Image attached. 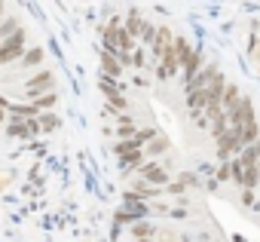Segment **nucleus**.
<instances>
[{"label":"nucleus","instance_id":"cd10ccee","mask_svg":"<svg viewBox=\"0 0 260 242\" xmlns=\"http://www.w3.org/2000/svg\"><path fill=\"white\" fill-rule=\"evenodd\" d=\"M0 16H4V0H0Z\"/></svg>","mask_w":260,"mask_h":242},{"label":"nucleus","instance_id":"5701e85b","mask_svg":"<svg viewBox=\"0 0 260 242\" xmlns=\"http://www.w3.org/2000/svg\"><path fill=\"white\" fill-rule=\"evenodd\" d=\"M230 178V169H226V163L223 166H217V181H226Z\"/></svg>","mask_w":260,"mask_h":242},{"label":"nucleus","instance_id":"20e7f679","mask_svg":"<svg viewBox=\"0 0 260 242\" xmlns=\"http://www.w3.org/2000/svg\"><path fill=\"white\" fill-rule=\"evenodd\" d=\"M178 68H181V65H178V55H175V49L169 46V49L159 55V68H156V74H159V80H169Z\"/></svg>","mask_w":260,"mask_h":242},{"label":"nucleus","instance_id":"423d86ee","mask_svg":"<svg viewBox=\"0 0 260 242\" xmlns=\"http://www.w3.org/2000/svg\"><path fill=\"white\" fill-rule=\"evenodd\" d=\"M141 178H144L147 184H169V172H166L162 166H156V163L141 166Z\"/></svg>","mask_w":260,"mask_h":242},{"label":"nucleus","instance_id":"b1692460","mask_svg":"<svg viewBox=\"0 0 260 242\" xmlns=\"http://www.w3.org/2000/svg\"><path fill=\"white\" fill-rule=\"evenodd\" d=\"M184 190H187V187H184V184H181V181H175V184H169V193H178V196H181V193H184Z\"/></svg>","mask_w":260,"mask_h":242},{"label":"nucleus","instance_id":"a878e982","mask_svg":"<svg viewBox=\"0 0 260 242\" xmlns=\"http://www.w3.org/2000/svg\"><path fill=\"white\" fill-rule=\"evenodd\" d=\"M7 184H10V175H0V190H4Z\"/></svg>","mask_w":260,"mask_h":242},{"label":"nucleus","instance_id":"f3484780","mask_svg":"<svg viewBox=\"0 0 260 242\" xmlns=\"http://www.w3.org/2000/svg\"><path fill=\"white\" fill-rule=\"evenodd\" d=\"M166 150H169V141L162 135H153V141H147V154L156 157V154H166Z\"/></svg>","mask_w":260,"mask_h":242},{"label":"nucleus","instance_id":"a211bd4d","mask_svg":"<svg viewBox=\"0 0 260 242\" xmlns=\"http://www.w3.org/2000/svg\"><path fill=\"white\" fill-rule=\"evenodd\" d=\"M40 62H43V49H40V46L28 49V52H25V58H22V65H25V68H31V65H40Z\"/></svg>","mask_w":260,"mask_h":242},{"label":"nucleus","instance_id":"0eeeda50","mask_svg":"<svg viewBox=\"0 0 260 242\" xmlns=\"http://www.w3.org/2000/svg\"><path fill=\"white\" fill-rule=\"evenodd\" d=\"M49 86H52V71H40V74H34V77L25 83L28 95H37V92H43V89H49Z\"/></svg>","mask_w":260,"mask_h":242},{"label":"nucleus","instance_id":"6ab92c4d","mask_svg":"<svg viewBox=\"0 0 260 242\" xmlns=\"http://www.w3.org/2000/svg\"><path fill=\"white\" fill-rule=\"evenodd\" d=\"M116 154H119V157H128V154H138V144H135L132 138H128V141H119V144H116Z\"/></svg>","mask_w":260,"mask_h":242},{"label":"nucleus","instance_id":"c85d7f7f","mask_svg":"<svg viewBox=\"0 0 260 242\" xmlns=\"http://www.w3.org/2000/svg\"><path fill=\"white\" fill-rule=\"evenodd\" d=\"M138 242H150V239H138Z\"/></svg>","mask_w":260,"mask_h":242},{"label":"nucleus","instance_id":"aec40b11","mask_svg":"<svg viewBox=\"0 0 260 242\" xmlns=\"http://www.w3.org/2000/svg\"><path fill=\"white\" fill-rule=\"evenodd\" d=\"M55 98H58L55 92H46V95H40V98L34 101V110H40V107H52V104H55Z\"/></svg>","mask_w":260,"mask_h":242},{"label":"nucleus","instance_id":"9b49d317","mask_svg":"<svg viewBox=\"0 0 260 242\" xmlns=\"http://www.w3.org/2000/svg\"><path fill=\"white\" fill-rule=\"evenodd\" d=\"M239 98H242V95H239V86H236V83H226V86H223V95H220V110L226 113Z\"/></svg>","mask_w":260,"mask_h":242},{"label":"nucleus","instance_id":"4468645a","mask_svg":"<svg viewBox=\"0 0 260 242\" xmlns=\"http://www.w3.org/2000/svg\"><path fill=\"white\" fill-rule=\"evenodd\" d=\"M172 49H175V55H178V65H184L187 58H190V40H184V37H178V40H172Z\"/></svg>","mask_w":260,"mask_h":242},{"label":"nucleus","instance_id":"4be33fe9","mask_svg":"<svg viewBox=\"0 0 260 242\" xmlns=\"http://www.w3.org/2000/svg\"><path fill=\"white\" fill-rule=\"evenodd\" d=\"M132 233H135L138 239H147V236H153V227H150V224H135Z\"/></svg>","mask_w":260,"mask_h":242},{"label":"nucleus","instance_id":"6e6552de","mask_svg":"<svg viewBox=\"0 0 260 242\" xmlns=\"http://www.w3.org/2000/svg\"><path fill=\"white\" fill-rule=\"evenodd\" d=\"M150 46H153V52H156V55H162V52L172 46V28L159 25V28H156V34H153V43H150Z\"/></svg>","mask_w":260,"mask_h":242},{"label":"nucleus","instance_id":"412c9836","mask_svg":"<svg viewBox=\"0 0 260 242\" xmlns=\"http://www.w3.org/2000/svg\"><path fill=\"white\" fill-rule=\"evenodd\" d=\"M55 126H58V119H55L52 113H46L43 119H37V129H46V132H49V129H55Z\"/></svg>","mask_w":260,"mask_h":242},{"label":"nucleus","instance_id":"39448f33","mask_svg":"<svg viewBox=\"0 0 260 242\" xmlns=\"http://www.w3.org/2000/svg\"><path fill=\"white\" fill-rule=\"evenodd\" d=\"M214 74H217V71H214V65H202V68L196 71V77L187 83V92H193V89H205V86L214 80Z\"/></svg>","mask_w":260,"mask_h":242},{"label":"nucleus","instance_id":"f8f14e48","mask_svg":"<svg viewBox=\"0 0 260 242\" xmlns=\"http://www.w3.org/2000/svg\"><path fill=\"white\" fill-rule=\"evenodd\" d=\"M101 68H104V77H119V74H122V65H119L116 55H110V52H101Z\"/></svg>","mask_w":260,"mask_h":242},{"label":"nucleus","instance_id":"2eb2a0df","mask_svg":"<svg viewBox=\"0 0 260 242\" xmlns=\"http://www.w3.org/2000/svg\"><path fill=\"white\" fill-rule=\"evenodd\" d=\"M187 107H190L193 113H199V110L205 107V89H193V92H187Z\"/></svg>","mask_w":260,"mask_h":242},{"label":"nucleus","instance_id":"1a4fd4ad","mask_svg":"<svg viewBox=\"0 0 260 242\" xmlns=\"http://www.w3.org/2000/svg\"><path fill=\"white\" fill-rule=\"evenodd\" d=\"M239 163H242V169H251V166H257V163H260V138H257L254 144L242 147V154H239Z\"/></svg>","mask_w":260,"mask_h":242},{"label":"nucleus","instance_id":"f03ea898","mask_svg":"<svg viewBox=\"0 0 260 242\" xmlns=\"http://www.w3.org/2000/svg\"><path fill=\"white\" fill-rule=\"evenodd\" d=\"M25 31L19 28L13 37H7L4 43H0V65H10V62H16V58H22V52H25Z\"/></svg>","mask_w":260,"mask_h":242},{"label":"nucleus","instance_id":"7ed1b4c3","mask_svg":"<svg viewBox=\"0 0 260 242\" xmlns=\"http://www.w3.org/2000/svg\"><path fill=\"white\" fill-rule=\"evenodd\" d=\"M214 141H217V157H220V160H226V157H233V154H242V144H239V138H236L233 129H226V132L217 135Z\"/></svg>","mask_w":260,"mask_h":242},{"label":"nucleus","instance_id":"f257e3e1","mask_svg":"<svg viewBox=\"0 0 260 242\" xmlns=\"http://www.w3.org/2000/svg\"><path fill=\"white\" fill-rule=\"evenodd\" d=\"M226 126H233V129H242V126H248V123H257V116H254V104H251V98L245 95V98H239L226 113Z\"/></svg>","mask_w":260,"mask_h":242},{"label":"nucleus","instance_id":"bb28decb","mask_svg":"<svg viewBox=\"0 0 260 242\" xmlns=\"http://www.w3.org/2000/svg\"><path fill=\"white\" fill-rule=\"evenodd\" d=\"M4 119H7V113H4V110H0V126H4Z\"/></svg>","mask_w":260,"mask_h":242},{"label":"nucleus","instance_id":"9d476101","mask_svg":"<svg viewBox=\"0 0 260 242\" xmlns=\"http://www.w3.org/2000/svg\"><path fill=\"white\" fill-rule=\"evenodd\" d=\"M181 68H184V80L190 83V80L196 77V71L202 68V52H199V49H193V52H190V58H187V62H184Z\"/></svg>","mask_w":260,"mask_h":242},{"label":"nucleus","instance_id":"ddd939ff","mask_svg":"<svg viewBox=\"0 0 260 242\" xmlns=\"http://www.w3.org/2000/svg\"><path fill=\"white\" fill-rule=\"evenodd\" d=\"M141 28H144V22H141V13H135V10H132V13H128V22H125V28H122V31H125L128 37L135 40V37H141Z\"/></svg>","mask_w":260,"mask_h":242},{"label":"nucleus","instance_id":"dca6fc26","mask_svg":"<svg viewBox=\"0 0 260 242\" xmlns=\"http://www.w3.org/2000/svg\"><path fill=\"white\" fill-rule=\"evenodd\" d=\"M19 31V19H7V22H0V43H4L7 37H13Z\"/></svg>","mask_w":260,"mask_h":242},{"label":"nucleus","instance_id":"393cba45","mask_svg":"<svg viewBox=\"0 0 260 242\" xmlns=\"http://www.w3.org/2000/svg\"><path fill=\"white\" fill-rule=\"evenodd\" d=\"M242 202H245V205H254V193H251V190H242Z\"/></svg>","mask_w":260,"mask_h":242}]
</instances>
